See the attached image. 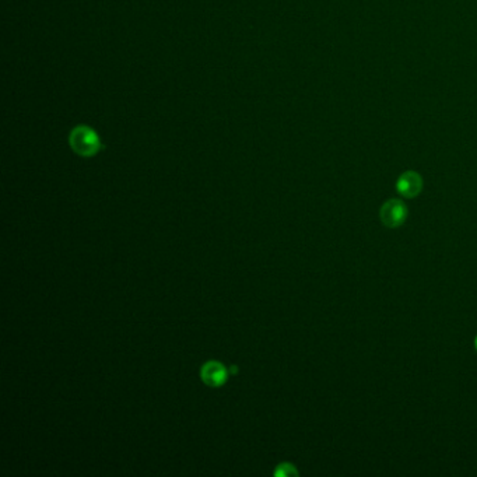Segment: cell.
I'll return each instance as SVG.
<instances>
[{"label": "cell", "mask_w": 477, "mask_h": 477, "mask_svg": "<svg viewBox=\"0 0 477 477\" xmlns=\"http://www.w3.org/2000/svg\"><path fill=\"white\" fill-rule=\"evenodd\" d=\"M396 189L405 198H416L423 189V179L417 172L408 171L398 179Z\"/></svg>", "instance_id": "277c9868"}, {"label": "cell", "mask_w": 477, "mask_h": 477, "mask_svg": "<svg viewBox=\"0 0 477 477\" xmlns=\"http://www.w3.org/2000/svg\"><path fill=\"white\" fill-rule=\"evenodd\" d=\"M380 216L384 226L389 228H396L405 223L408 217V207L402 200L391 199L382 205Z\"/></svg>", "instance_id": "7a4b0ae2"}, {"label": "cell", "mask_w": 477, "mask_h": 477, "mask_svg": "<svg viewBox=\"0 0 477 477\" xmlns=\"http://www.w3.org/2000/svg\"><path fill=\"white\" fill-rule=\"evenodd\" d=\"M475 347H476V350H477V338H476V340H475Z\"/></svg>", "instance_id": "8992f818"}, {"label": "cell", "mask_w": 477, "mask_h": 477, "mask_svg": "<svg viewBox=\"0 0 477 477\" xmlns=\"http://www.w3.org/2000/svg\"><path fill=\"white\" fill-rule=\"evenodd\" d=\"M200 378L206 385L219 388L227 382L228 370L220 361H207L200 370Z\"/></svg>", "instance_id": "3957f363"}, {"label": "cell", "mask_w": 477, "mask_h": 477, "mask_svg": "<svg viewBox=\"0 0 477 477\" xmlns=\"http://www.w3.org/2000/svg\"><path fill=\"white\" fill-rule=\"evenodd\" d=\"M69 143L73 151L81 157H92L102 148L98 134L85 125L76 126L70 132Z\"/></svg>", "instance_id": "6da1fadb"}, {"label": "cell", "mask_w": 477, "mask_h": 477, "mask_svg": "<svg viewBox=\"0 0 477 477\" xmlns=\"http://www.w3.org/2000/svg\"><path fill=\"white\" fill-rule=\"evenodd\" d=\"M275 475H276V476L291 477L297 476L298 472L296 471V468H294L293 465H290V464H282V465H279V468H277V471L275 472Z\"/></svg>", "instance_id": "5b68a950"}]
</instances>
